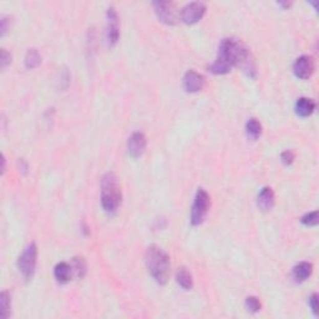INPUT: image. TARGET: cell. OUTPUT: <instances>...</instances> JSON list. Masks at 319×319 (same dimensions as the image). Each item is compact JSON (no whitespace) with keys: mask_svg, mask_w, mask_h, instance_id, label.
Listing matches in <instances>:
<instances>
[{"mask_svg":"<svg viewBox=\"0 0 319 319\" xmlns=\"http://www.w3.org/2000/svg\"><path fill=\"white\" fill-rule=\"evenodd\" d=\"M209 196L203 188H198L195 195L194 205L191 209V223L194 226H198L205 221L209 209Z\"/></svg>","mask_w":319,"mask_h":319,"instance_id":"obj_5","label":"cell"},{"mask_svg":"<svg viewBox=\"0 0 319 319\" xmlns=\"http://www.w3.org/2000/svg\"><path fill=\"white\" fill-rule=\"evenodd\" d=\"M73 274V267H71V264L66 262L57 263L55 268H54V275H55L56 281L59 283H68V282H70Z\"/></svg>","mask_w":319,"mask_h":319,"instance_id":"obj_15","label":"cell"},{"mask_svg":"<svg viewBox=\"0 0 319 319\" xmlns=\"http://www.w3.org/2000/svg\"><path fill=\"white\" fill-rule=\"evenodd\" d=\"M0 307H2V317L4 319L9 318L11 314V298L8 291H3L0 294Z\"/></svg>","mask_w":319,"mask_h":319,"instance_id":"obj_21","label":"cell"},{"mask_svg":"<svg viewBox=\"0 0 319 319\" xmlns=\"http://www.w3.org/2000/svg\"><path fill=\"white\" fill-rule=\"evenodd\" d=\"M121 186L114 172H108L101 179V205L103 211L114 214L121 203Z\"/></svg>","mask_w":319,"mask_h":319,"instance_id":"obj_3","label":"cell"},{"mask_svg":"<svg viewBox=\"0 0 319 319\" xmlns=\"http://www.w3.org/2000/svg\"><path fill=\"white\" fill-rule=\"evenodd\" d=\"M278 4L281 5V7H283V8H289L291 7V3H284V2H280L278 3Z\"/></svg>","mask_w":319,"mask_h":319,"instance_id":"obj_29","label":"cell"},{"mask_svg":"<svg viewBox=\"0 0 319 319\" xmlns=\"http://www.w3.org/2000/svg\"><path fill=\"white\" fill-rule=\"evenodd\" d=\"M2 162H3V167H2V174L4 175V172H5V163H7V160H5V156L4 155H3V157H2Z\"/></svg>","mask_w":319,"mask_h":319,"instance_id":"obj_28","label":"cell"},{"mask_svg":"<svg viewBox=\"0 0 319 319\" xmlns=\"http://www.w3.org/2000/svg\"><path fill=\"white\" fill-rule=\"evenodd\" d=\"M313 264L309 262H300L293 267V278L297 282H304L312 275Z\"/></svg>","mask_w":319,"mask_h":319,"instance_id":"obj_16","label":"cell"},{"mask_svg":"<svg viewBox=\"0 0 319 319\" xmlns=\"http://www.w3.org/2000/svg\"><path fill=\"white\" fill-rule=\"evenodd\" d=\"M246 132L251 140H257L262 135V125L257 119L252 117L246 123Z\"/></svg>","mask_w":319,"mask_h":319,"instance_id":"obj_19","label":"cell"},{"mask_svg":"<svg viewBox=\"0 0 319 319\" xmlns=\"http://www.w3.org/2000/svg\"><path fill=\"white\" fill-rule=\"evenodd\" d=\"M205 77L201 75L200 73L195 70L186 71L185 76H183V88L187 93H198L205 86Z\"/></svg>","mask_w":319,"mask_h":319,"instance_id":"obj_11","label":"cell"},{"mask_svg":"<svg viewBox=\"0 0 319 319\" xmlns=\"http://www.w3.org/2000/svg\"><path fill=\"white\" fill-rule=\"evenodd\" d=\"M40 62H41V55L39 54V51L35 48L28 49L24 59L25 68L29 69V70H33V69L38 68Z\"/></svg>","mask_w":319,"mask_h":319,"instance_id":"obj_18","label":"cell"},{"mask_svg":"<svg viewBox=\"0 0 319 319\" xmlns=\"http://www.w3.org/2000/svg\"><path fill=\"white\" fill-rule=\"evenodd\" d=\"M315 70V64L314 60L312 56L309 55H302L298 57L294 61L293 65V73L297 77H300L302 80L309 79L313 75Z\"/></svg>","mask_w":319,"mask_h":319,"instance_id":"obj_10","label":"cell"},{"mask_svg":"<svg viewBox=\"0 0 319 319\" xmlns=\"http://www.w3.org/2000/svg\"><path fill=\"white\" fill-rule=\"evenodd\" d=\"M309 306H310V309H312V312L317 315L318 314V294L317 293H313V294L309 297Z\"/></svg>","mask_w":319,"mask_h":319,"instance_id":"obj_26","label":"cell"},{"mask_svg":"<svg viewBox=\"0 0 319 319\" xmlns=\"http://www.w3.org/2000/svg\"><path fill=\"white\" fill-rule=\"evenodd\" d=\"M243 44L240 40L227 38L221 41L218 48V56L216 61L208 66V70L215 75H223L231 71L233 66L237 65V59Z\"/></svg>","mask_w":319,"mask_h":319,"instance_id":"obj_1","label":"cell"},{"mask_svg":"<svg viewBox=\"0 0 319 319\" xmlns=\"http://www.w3.org/2000/svg\"><path fill=\"white\" fill-rule=\"evenodd\" d=\"M295 113L301 117H308L314 113L315 102L308 97H300L295 102Z\"/></svg>","mask_w":319,"mask_h":319,"instance_id":"obj_14","label":"cell"},{"mask_svg":"<svg viewBox=\"0 0 319 319\" xmlns=\"http://www.w3.org/2000/svg\"><path fill=\"white\" fill-rule=\"evenodd\" d=\"M236 66H238L248 77L256 79V76H257V66H256L254 57L252 55L251 50L244 44L240 51V55H238L237 59V65Z\"/></svg>","mask_w":319,"mask_h":319,"instance_id":"obj_9","label":"cell"},{"mask_svg":"<svg viewBox=\"0 0 319 319\" xmlns=\"http://www.w3.org/2000/svg\"><path fill=\"white\" fill-rule=\"evenodd\" d=\"M294 159H295V156H294V154H293V151L287 150V151L282 152L281 160H282V162L284 163V165H287V166L292 165L293 161H294Z\"/></svg>","mask_w":319,"mask_h":319,"instance_id":"obj_24","label":"cell"},{"mask_svg":"<svg viewBox=\"0 0 319 319\" xmlns=\"http://www.w3.org/2000/svg\"><path fill=\"white\" fill-rule=\"evenodd\" d=\"M301 222L307 227H313L318 225V211L308 212L304 216H302Z\"/></svg>","mask_w":319,"mask_h":319,"instance_id":"obj_23","label":"cell"},{"mask_svg":"<svg viewBox=\"0 0 319 319\" xmlns=\"http://www.w3.org/2000/svg\"><path fill=\"white\" fill-rule=\"evenodd\" d=\"M275 196L271 187H263L257 198V205L263 212H268L274 207Z\"/></svg>","mask_w":319,"mask_h":319,"instance_id":"obj_13","label":"cell"},{"mask_svg":"<svg viewBox=\"0 0 319 319\" xmlns=\"http://www.w3.org/2000/svg\"><path fill=\"white\" fill-rule=\"evenodd\" d=\"M154 9L160 22L167 25H174L177 22V14L175 4L171 2H154Z\"/></svg>","mask_w":319,"mask_h":319,"instance_id":"obj_8","label":"cell"},{"mask_svg":"<svg viewBox=\"0 0 319 319\" xmlns=\"http://www.w3.org/2000/svg\"><path fill=\"white\" fill-rule=\"evenodd\" d=\"M206 5L202 2H192L181 10V20L186 24H195L203 18L206 13Z\"/></svg>","mask_w":319,"mask_h":319,"instance_id":"obj_7","label":"cell"},{"mask_svg":"<svg viewBox=\"0 0 319 319\" xmlns=\"http://www.w3.org/2000/svg\"><path fill=\"white\" fill-rule=\"evenodd\" d=\"M71 267H73L74 274H75L77 278H80V280L84 278V275L86 274V271H88V264H86V261L84 257L73 258Z\"/></svg>","mask_w":319,"mask_h":319,"instance_id":"obj_20","label":"cell"},{"mask_svg":"<svg viewBox=\"0 0 319 319\" xmlns=\"http://www.w3.org/2000/svg\"><path fill=\"white\" fill-rule=\"evenodd\" d=\"M106 18H108V27H106V40L110 47H114L120 38V24L119 15L114 7H110L106 11Z\"/></svg>","mask_w":319,"mask_h":319,"instance_id":"obj_6","label":"cell"},{"mask_svg":"<svg viewBox=\"0 0 319 319\" xmlns=\"http://www.w3.org/2000/svg\"><path fill=\"white\" fill-rule=\"evenodd\" d=\"M8 20H9L8 16H2V20H0V23H2V28H0L2 29V35H4L8 30Z\"/></svg>","mask_w":319,"mask_h":319,"instance_id":"obj_27","label":"cell"},{"mask_svg":"<svg viewBox=\"0 0 319 319\" xmlns=\"http://www.w3.org/2000/svg\"><path fill=\"white\" fill-rule=\"evenodd\" d=\"M145 263L148 272L159 284H166L171 273V262L168 254L160 247L152 246L146 249Z\"/></svg>","mask_w":319,"mask_h":319,"instance_id":"obj_2","label":"cell"},{"mask_svg":"<svg viewBox=\"0 0 319 319\" xmlns=\"http://www.w3.org/2000/svg\"><path fill=\"white\" fill-rule=\"evenodd\" d=\"M246 308L252 313H257L260 312L261 308H262V304H261V301L258 300L257 297L254 295H249V297L246 298Z\"/></svg>","mask_w":319,"mask_h":319,"instance_id":"obj_22","label":"cell"},{"mask_svg":"<svg viewBox=\"0 0 319 319\" xmlns=\"http://www.w3.org/2000/svg\"><path fill=\"white\" fill-rule=\"evenodd\" d=\"M147 140L142 132H134L127 141V150L132 157H140L146 150Z\"/></svg>","mask_w":319,"mask_h":319,"instance_id":"obj_12","label":"cell"},{"mask_svg":"<svg viewBox=\"0 0 319 319\" xmlns=\"http://www.w3.org/2000/svg\"><path fill=\"white\" fill-rule=\"evenodd\" d=\"M176 281L185 291H189L194 287V278H192L191 272L186 267L179 268V271L176 273Z\"/></svg>","mask_w":319,"mask_h":319,"instance_id":"obj_17","label":"cell"},{"mask_svg":"<svg viewBox=\"0 0 319 319\" xmlns=\"http://www.w3.org/2000/svg\"><path fill=\"white\" fill-rule=\"evenodd\" d=\"M0 62H2V69H5L11 62V54L8 53L7 49H2V54H0Z\"/></svg>","mask_w":319,"mask_h":319,"instance_id":"obj_25","label":"cell"},{"mask_svg":"<svg viewBox=\"0 0 319 319\" xmlns=\"http://www.w3.org/2000/svg\"><path fill=\"white\" fill-rule=\"evenodd\" d=\"M36 260H38V247L33 242L25 247L18 260L19 271L27 281L31 280L35 273Z\"/></svg>","mask_w":319,"mask_h":319,"instance_id":"obj_4","label":"cell"}]
</instances>
